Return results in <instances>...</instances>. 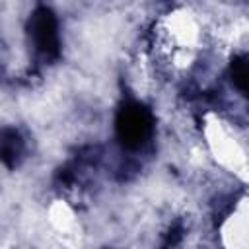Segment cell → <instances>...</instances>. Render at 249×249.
Instances as JSON below:
<instances>
[{
	"mask_svg": "<svg viewBox=\"0 0 249 249\" xmlns=\"http://www.w3.org/2000/svg\"><path fill=\"white\" fill-rule=\"evenodd\" d=\"M115 130L119 142L128 148L136 150L152 136L154 130V119L148 107H144L138 101H126L119 107L115 117Z\"/></svg>",
	"mask_w": 249,
	"mask_h": 249,
	"instance_id": "6da1fadb",
	"label": "cell"
},
{
	"mask_svg": "<svg viewBox=\"0 0 249 249\" xmlns=\"http://www.w3.org/2000/svg\"><path fill=\"white\" fill-rule=\"evenodd\" d=\"M27 29L35 54L43 62H54L60 54V37H58V21L53 10L47 6H37L29 18Z\"/></svg>",
	"mask_w": 249,
	"mask_h": 249,
	"instance_id": "7a4b0ae2",
	"label": "cell"
},
{
	"mask_svg": "<svg viewBox=\"0 0 249 249\" xmlns=\"http://www.w3.org/2000/svg\"><path fill=\"white\" fill-rule=\"evenodd\" d=\"M23 138L21 134L12 126L0 128V161L6 167H16L21 161L23 156Z\"/></svg>",
	"mask_w": 249,
	"mask_h": 249,
	"instance_id": "3957f363",
	"label": "cell"
},
{
	"mask_svg": "<svg viewBox=\"0 0 249 249\" xmlns=\"http://www.w3.org/2000/svg\"><path fill=\"white\" fill-rule=\"evenodd\" d=\"M230 76H231V82L233 86L245 93L247 91V56L245 54H239L231 60L230 64Z\"/></svg>",
	"mask_w": 249,
	"mask_h": 249,
	"instance_id": "277c9868",
	"label": "cell"
}]
</instances>
